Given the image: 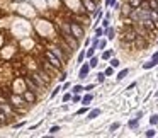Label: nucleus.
<instances>
[{"label": "nucleus", "mask_w": 158, "mask_h": 138, "mask_svg": "<svg viewBox=\"0 0 158 138\" xmlns=\"http://www.w3.org/2000/svg\"><path fill=\"white\" fill-rule=\"evenodd\" d=\"M44 58L48 60V63H50L51 67H54L56 70H60V72L63 70V61H61V58H58L51 50H46V51H44Z\"/></svg>", "instance_id": "nucleus-1"}, {"label": "nucleus", "mask_w": 158, "mask_h": 138, "mask_svg": "<svg viewBox=\"0 0 158 138\" xmlns=\"http://www.w3.org/2000/svg\"><path fill=\"white\" fill-rule=\"evenodd\" d=\"M70 33L78 41L83 39V36H85V29H83V26H80L77 20H71V22H70Z\"/></svg>", "instance_id": "nucleus-2"}, {"label": "nucleus", "mask_w": 158, "mask_h": 138, "mask_svg": "<svg viewBox=\"0 0 158 138\" xmlns=\"http://www.w3.org/2000/svg\"><path fill=\"white\" fill-rule=\"evenodd\" d=\"M63 39H65V43L71 48V51H75V50L78 48V39H77L71 33H63Z\"/></svg>", "instance_id": "nucleus-3"}, {"label": "nucleus", "mask_w": 158, "mask_h": 138, "mask_svg": "<svg viewBox=\"0 0 158 138\" xmlns=\"http://www.w3.org/2000/svg\"><path fill=\"white\" fill-rule=\"evenodd\" d=\"M22 101H24L26 104H34L36 101H37V96H36L34 90H31V89H26V90L22 92Z\"/></svg>", "instance_id": "nucleus-4"}, {"label": "nucleus", "mask_w": 158, "mask_h": 138, "mask_svg": "<svg viewBox=\"0 0 158 138\" xmlns=\"http://www.w3.org/2000/svg\"><path fill=\"white\" fill-rule=\"evenodd\" d=\"M82 3H83V9L88 14H95V10H97V2L95 0H82Z\"/></svg>", "instance_id": "nucleus-5"}, {"label": "nucleus", "mask_w": 158, "mask_h": 138, "mask_svg": "<svg viewBox=\"0 0 158 138\" xmlns=\"http://www.w3.org/2000/svg\"><path fill=\"white\" fill-rule=\"evenodd\" d=\"M88 73H90V65L88 63H82L80 72H78V77L80 79H85V77H88Z\"/></svg>", "instance_id": "nucleus-6"}, {"label": "nucleus", "mask_w": 158, "mask_h": 138, "mask_svg": "<svg viewBox=\"0 0 158 138\" xmlns=\"http://www.w3.org/2000/svg\"><path fill=\"white\" fill-rule=\"evenodd\" d=\"M141 24H143V27H144L146 31H150V33H151V31H155V27H157V26H155V22H153L151 19L141 20Z\"/></svg>", "instance_id": "nucleus-7"}, {"label": "nucleus", "mask_w": 158, "mask_h": 138, "mask_svg": "<svg viewBox=\"0 0 158 138\" xmlns=\"http://www.w3.org/2000/svg\"><path fill=\"white\" fill-rule=\"evenodd\" d=\"M136 38H138L136 31H127V33H124V41H126V43H133V41H136Z\"/></svg>", "instance_id": "nucleus-8"}, {"label": "nucleus", "mask_w": 158, "mask_h": 138, "mask_svg": "<svg viewBox=\"0 0 158 138\" xmlns=\"http://www.w3.org/2000/svg\"><path fill=\"white\" fill-rule=\"evenodd\" d=\"M104 36H107V39H114V38H116V31H114V27H111V26L104 27Z\"/></svg>", "instance_id": "nucleus-9"}, {"label": "nucleus", "mask_w": 158, "mask_h": 138, "mask_svg": "<svg viewBox=\"0 0 158 138\" xmlns=\"http://www.w3.org/2000/svg\"><path fill=\"white\" fill-rule=\"evenodd\" d=\"M31 79L34 80V84L37 85V87H44V85H46V82L41 79V75H39V73H34V75H31Z\"/></svg>", "instance_id": "nucleus-10"}, {"label": "nucleus", "mask_w": 158, "mask_h": 138, "mask_svg": "<svg viewBox=\"0 0 158 138\" xmlns=\"http://www.w3.org/2000/svg\"><path fill=\"white\" fill-rule=\"evenodd\" d=\"M133 10H134V9H133V7H131L129 3H126V5L123 7V10H121V14H123L124 17H129V16L133 14Z\"/></svg>", "instance_id": "nucleus-11"}, {"label": "nucleus", "mask_w": 158, "mask_h": 138, "mask_svg": "<svg viewBox=\"0 0 158 138\" xmlns=\"http://www.w3.org/2000/svg\"><path fill=\"white\" fill-rule=\"evenodd\" d=\"M92 101H94V94H90V92H88V94H85V96L82 97V104H83V106H88Z\"/></svg>", "instance_id": "nucleus-12"}, {"label": "nucleus", "mask_w": 158, "mask_h": 138, "mask_svg": "<svg viewBox=\"0 0 158 138\" xmlns=\"http://www.w3.org/2000/svg\"><path fill=\"white\" fill-rule=\"evenodd\" d=\"M26 85H27V87H29V89H31V90H37V85H36L34 84V80L31 79V77H26Z\"/></svg>", "instance_id": "nucleus-13"}, {"label": "nucleus", "mask_w": 158, "mask_h": 138, "mask_svg": "<svg viewBox=\"0 0 158 138\" xmlns=\"http://www.w3.org/2000/svg\"><path fill=\"white\" fill-rule=\"evenodd\" d=\"M127 73H129V68H123V70L117 73V77H116V79H117V82H121L123 79H126V77H127Z\"/></svg>", "instance_id": "nucleus-14"}, {"label": "nucleus", "mask_w": 158, "mask_h": 138, "mask_svg": "<svg viewBox=\"0 0 158 138\" xmlns=\"http://www.w3.org/2000/svg\"><path fill=\"white\" fill-rule=\"evenodd\" d=\"M97 116H100V109H92V111H88L87 119H94V118H97Z\"/></svg>", "instance_id": "nucleus-15"}, {"label": "nucleus", "mask_w": 158, "mask_h": 138, "mask_svg": "<svg viewBox=\"0 0 158 138\" xmlns=\"http://www.w3.org/2000/svg\"><path fill=\"white\" fill-rule=\"evenodd\" d=\"M138 124H140V119H138V118L129 119V123H127V126H129L131 130H136V128H138Z\"/></svg>", "instance_id": "nucleus-16"}, {"label": "nucleus", "mask_w": 158, "mask_h": 138, "mask_svg": "<svg viewBox=\"0 0 158 138\" xmlns=\"http://www.w3.org/2000/svg\"><path fill=\"white\" fill-rule=\"evenodd\" d=\"M5 123H7V114H5V113H3V109L0 107V126H3Z\"/></svg>", "instance_id": "nucleus-17"}, {"label": "nucleus", "mask_w": 158, "mask_h": 138, "mask_svg": "<svg viewBox=\"0 0 158 138\" xmlns=\"http://www.w3.org/2000/svg\"><path fill=\"white\" fill-rule=\"evenodd\" d=\"M88 65H90V68H95V67L99 65V58H97V56H90V61H88Z\"/></svg>", "instance_id": "nucleus-18"}, {"label": "nucleus", "mask_w": 158, "mask_h": 138, "mask_svg": "<svg viewBox=\"0 0 158 138\" xmlns=\"http://www.w3.org/2000/svg\"><path fill=\"white\" fill-rule=\"evenodd\" d=\"M140 9L141 10H151V9H150V2H148V0H141Z\"/></svg>", "instance_id": "nucleus-19"}, {"label": "nucleus", "mask_w": 158, "mask_h": 138, "mask_svg": "<svg viewBox=\"0 0 158 138\" xmlns=\"http://www.w3.org/2000/svg\"><path fill=\"white\" fill-rule=\"evenodd\" d=\"M127 3L133 7V9H140V5H141V0H127Z\"/></svg>", "instance_id": "nucleus-20"}, {"label": "nucleus", "mask_w": 158, "mask_h": 138, "mask_svg": "<svg viewBox=\"0 0 158 138\" xmlns=\"http://www.w3.org/2000/svg\"><path fill=\"white\" fill-rule=\"evenodd\" d=\"M83 90V85H73L71 87V94H80Z\"/></svg>", "instance_id": "nucleus-21"}, {"label": "nucleus", "mask_w": 158, "mask_h": 138, "mask_svg": "<svg viewBox=\"0 0 158 138\" xmlns=\"http://www.w3.org/2000/svg\"><path fill=\"white\" fill-rule=\"evenodd\" d=\"M153 67H157L153 60H150V61H146V63L143 65V68H144V70H150V68H153Z\"/></svg>", "instance_id": "nucleus-22"}, {"label": "nucleus", "mask_w": 158, "mask_h": 138, "mask_svg": "<svg viewBox=\"0 0 158 138\" xmlns=\"http://www.w3.org/2000/svg\"><path fill=\"white\" fill-rule=\"evenodd\" d=\"M112 58V50H107L102 53V60H111Z\"/></svg>", "instance_id": "nucleus-23"}, {"label": "nucleus", "mask_w": 158, "mask_h": 138, "mask_svg": "<svg viewBox=\"0 0 158 138\" xmlns=\"http://www.w3.org/2000/svg\"><path fill=\"white\" fill-rule=\"evenodd\" d=\"M94 55H95V48H94V46H90L87 51H85V56H87V58H90V56H94Z\"/></svg>", "instance_id": "nucleus-24"}, {"label": "nucleus", "mask_w": 158, "mask_h": 138, "mask_svg": "<svg viewBox=\"0 0 158 138\" xmlns=\"http://www.w3.org/2000/svg\"><path fill=\"white\" fill-rule=\"evenodd\" d=\"M119 65H121V61L117 58H111V67H112V68H117Z\"/></svg>", "instance_id": "nucleus-25"}, {"label": "nucleus", "mask_w": 158, "mask_h": 138, "mask_svg": "<svg viewBox=\"0 0 158 138\" xmlns=\"http://www.w3.org/2000/svg\"><path fill=\"white\" fill-rule=\"evenodd\" d=\"M150 19L153 20V22H157V19H158V14H157V10H150Z\"/></svg>", "instance_id": "nucleus-26"}, {"label": "nucleus", "mask_w": 158, "mask_h": 138, "mask_svg": "<svg viewBox=\"0 0 158 138\" xmlns=\"http://www.w3.org/2000/svg\"><path fill=\"white\" fill-rule=\"evenodd\" d=\"M104 80H105V73H104V72H100V73H97V82H99V84H102Z\"/></svg>", "instance_id": "nucleus-27"}, {"label": "nucleus", "mask_w": 158, "mask_h": 138, "mask_svg": "<svg viewBox=\"0 0 158 138\" xmlns=\"http://www.w3.org/2000/svg\"><path fill=\"white\" fill-rule=\"evenodd\" d=\"M58 131H60V126H58V124H54V126L50 128V135H54V133H58Z\"/></svg>", "instance_id": "nucleus-28"}, {"label": "nucleus", "mask_w": 158, "mask_h": 138, "mask_svg": "<svg viewBox=\"0 0 158 138\" xmlns=\"http://www.w3.org/2000/svg\"><path fill=\"white\" fill-rule=\"evenodd\" d=\"M60 90H61V87H60V85H58V87H54V89H53V90H51V99H53V97H56Z\"/></svg>", "instance_id": "nucleus-29"}, {"label": "nucleus", "mask_w": 158, "mask_h": 138, "mask_svg": "<svg viewBox=\"0 0 158 138\" xmlns=\"http://www.w3.org/2000/svg\"><path fill=\"white\" fill-rule=\"evenodd\" d=\"M100 36H104V29L102 27H97L95 29V38H100Z\"/></svg>", "instance_id": "nucleus-30"}, {"label": "nucleus", "mask_w": 158, "mask_h": 138, "mask_svg": "<svg viewBox=\"0 0 158 138\" xmlns=\"http://www.w3.org/2000/svg\"><path fill=\"white\" fill-rule=\"evenodd\" d=\"M155 135H157V131H155V130H148V131H144V137H148V138L155 137Z\"/></svg>", "instance_id": "nucleus-31"}, {"label": "nucleus", "mask_w": 158, "mask_h": 138, "mask_svg": "<svg viewBox=\"0 0 158 138\" xmlns=\"http://www.w3.org/2000/svg\"><path fill=\"white\" fill-rule=\"evenodd\" d=\"M148 2H150V9H151V10H155V9L158 7V2H157V0H148Z\"/></svg>", "instance_id": "nucleus-32"}, {"label": "nucleus", "mask_w": 158, "mask_h": 138, "mask_svg": "<svg viewBox=\"0 0 158 138\" xmlns=\"http://www.w3.org/2000/svg\"><path fill=\"white\" fill-rule=\"evenodd\" d=\"M105 77H111V75H112V73H114V68H112V67H109V68H105Z\"/></svg>", "instance_id": "nucleus-33"}, {"label": "nucleus", "mask_w": 158, "mask_h": 138, "mask_svg": "<svg viewBox=\"0 0 158 138\" xmlns=\"http://www.w3.org/2000/svg\"><path fill=\"white\" fill-rule=\"evenodd\" d=\"M105 44H107V41L105 39H99V48H97V50H104Z\"/></svg>", "instance_id": "nucleus-34"}, {"label": "nucleus", "mask_w": 158, "mask_h": 138, "mask_svg": "<svg viewBox=\"0 0 158 138\" xmlns=\"http://www.w3.org/2000/svg\"><path fill=\"white\" fill-rule=\"evenodd\" d=\"M71 101V92H65V96H63V102H68Z\"/></svg>", "instance_id": "nucleus-35"}, {"label": "nucleus", "mask_w": 158, "mask_h": 138, "mask_svg": "<svg viewBox=\"0 0 158 138\" xmlns=\"http://www.w3.org/2000/svg\"><path fill=\"white\" fill-rule=\"evenodd\" d=\"M150 123H151V124H157V123H158V114H151V118H150Z\"/></svg>", "instance_id": "nucleus-36"}, {"label": "nucleus", "mask_w": 158, "mask_h": 138, "mask_svg": "<svg viewBox=\"0 0 158 138\" xmlns=\"http://www.w3.org/2000/svg\"><path fill=\"white\" fill-rule=\"evenodd\" d=\"M119 126H121V124H119V123H112V124H111V128H109V130H111V131H116V130H119Z\"/></svg>", "instance_id": "nucleus-37"}, {"label": "nucleus", "mask_w": 158, "mask_h": 138, "mask_svg": "<svg viewBox=\"0 0 158 138\" xmlns=\"http://www.w3.org/2000/svg\"><path fill=\"white\" fill-rule=\"evenodd\" d=\"M85 60V51H80V55H78V63H82Z\"/></svg>", "instance_id": "nucleus-38"}, {"label": "nucleus", "mask_w": 158, "mask_h": 138, "mask_svg": "<svg viewBox=\"0 0 158 138\" xmlns=\"http://www.w3.org/2000/svg\"><path fill=\"white\" fill-rule=\"evenodd\" d=\"M151 60L155 61V65H158V51H155V53H153V56H151Z\"/></svg>", "instance_id": "nucleus-39"}, {"label": "nucleus", "mask_w": 158, "mask_h": 138, "mask_svg": "<svg viewBox=\"0 0 158 138\" xmlns=\"http://www.w3.org/2000/svg\"><path fill=\"white\" fill-rule=\"evenodd\" d=\"M71 87V84L70 82H65V84H63V87H61V89H63V90H68V89H70Z\"/></svg>", "instance_id": "nucleus-40"}, {"label": "nucleus", "mask_w": 158, "mask_h": 138, "mask_svg": "<svg viewBox=\"0 0 158 138\" xmlns=\"http://www.w3.org/2000/svg\"><path fill=\"white\" fill-rule=\"evenodd\" d=\"M85 113H87V106H85V107H82V109H78V113H77V114L80 116V114H85Z\"/></svg>", "instance_id": "nucleus-41"}, {"label": "nucleus", "mask_w": 158, "mask_h": 138, "mask_svg": "<svg viewBox=\"0 0 158 138\" xmlns=\"http://www.w3.org/2000/svg\"><path fill=\"white\" fill-rule=\"evenodd\" d=\"M58 79H60V80H61V82H63V80L66 79V72H61V75H60Z\"/></svg>", "instance_id": "nucleus-42"}, {"label": "nucleus", "mask_w": 158, "mask_h": 138, "mask_svg": "<svg viewBox=\"0 0 158 138\" xmlns=\"http://www.w3.org/2000/svg\"><path fill=\"white\" fill-rule=\"evenodd\" d=\"M94 87H95V85L90 84V85H87V87H83V90H94Z\"/></svg>", "instance_id": "nucleus-43"}, {"label": "nucleus", "mask_w": 158, "mask_h": 138, "mask_svg": "<svg viewBox=\"0 0 158 138\" xmlns=\"http://www.w3.org/2000/svg\"><path fill=\"white\" fill-rule=\"evenodd\" d=\"M136 87V82H133V84H129V87H127V90H131V89H134Z\"/></svg>", "instance_id": "nucleus-44"}, {"label": "nucleus", "mask_w": 158, "mask_h": 138, "mask_svg": "<svg viewBox=\"0 0 158 138\" xmlns=\"http://www.w3.org/2000/svg\"><path fill=\"white\" fill-rule=\"evenodd\" d=\"M136 118H138V119L143 118V113H141V111H138V113H136Z\"/></svg>", "instance_id": "nucleus-45"}, {"label": "nucleus", "mask_w": 158, "mask_h": 138, "mask_svg": "<svg viewBox=\"0 0 158 138\" xmlns=\"http://www.w3.org/2000/svg\"><path fill=\"white\" fill-rule=\"evenodd\" d=\"M155 10H157V14H158V7H157V9H155Z\"/></svg>", "instance_id": "nucleus-46"}]
</instances>
